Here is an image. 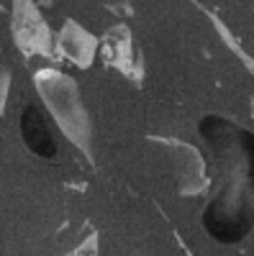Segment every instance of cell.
Listing matches in <instances>:
<instances>
[{
  "mask_svg": "<svg viewBox=\"0 0 254 256\" xmlns=\"http://www.w3.org/2000/svg\"><path fill=\"white\" fill-rule=\"evenodd\" d=\"M21 134H24V141L29 144V148L39 156H54L57 154V144L52 136L49 120L44 116V110L36 108V105H29L21 116Z\"/></svg>",
  "mask_w": 254,
  "mask_h": 256,
  "instance_id": "6da1fadb",
  "label": "cell"
}]
</instances>
